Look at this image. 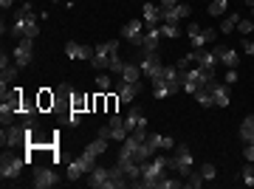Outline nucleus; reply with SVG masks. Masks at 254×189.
Here are the masks:
<instances>
[{
	"instance_id": "1",
	"label": "nucleus",
	"mask_w": 254,
	"mask_h": 189,
	"mask_svg": "<svg viewBox=\"0 0 254 189\" xmlns=\"http://www.w3.org/2000/svg\"><path fill=\"white\" fill-rule=\"evenodd\" d=\"M31 135H34V124L31 122H26L23 127L9 124V127L3 130V147H20V144H28Z\"/></svg>"
},
{
	"instance_id": "2",
	"label": "nucleus",
	"mask_w": 254,
	"mask_h": 189,
	"mask_svg": "<svg viewBox=\"0 0 254 189\" xmlns=\"http://www.w3.org/2000/svg\"><path fill=\"white\" fill-rule=\"evenodd\" d=\"M96 167V155L91 152V150H85L77 161H71L68 164V178L71 181H77V178H82V175H88L91 170Z\"/></svg>"
},
{
	"instance_id": "3",
	"label": "nucleus",
	"mask_w": 254,
	"mask_h": 189,
	"mask_svg": "<svg viewBox=\"0 0 254 189\" xmlns=\"http://www.w3.org/2000/svg\"><path fill=\"white\" fill-rule=\"evenodd\" d=\"M192 152H189L187 144H175V155H170V170L175 172H181V175H189V170H192Z\"/></svg>"
},
{
	"instance_id": "4",
	"label": "nucleus",
	"mask_w": 254,
	"mask_h": 189,
	"mask_svg": "<svg viewBox=\"0 0 254 189\" xmlns=\"http://www.w3.org/2000/svg\"><path fill=\"white\" fill-rule=\"evenodd\" d=\"M34 20V9H31V3H26L20 12H17V17H14V23L9 26V34H12L14 40H23L26 37V26Z\"/></svg>"
},
{
	"instance_id": "5",
	"label": "nucleus",
	"mask_w": 254,
	"mask_h": 189,
	"mask_svg": "<svg viewBox=\"0 0 254 189\" xmlns=\"http://www.w3.org/2000/svg\"><path fill=\"white\" fill-rule=\"evenodd\" d=\"M23 167H26V158L9 152V155H3V161H0V178H3V181H14V178H20Z\"/></svg>"
},
{
	"instance_id": "6",
	"label": "nucleus",
	"mask_w": 254,
	"mask_h": 189,
	"mask_svg": "<svg viewBox=\"0 0 254 189\" xmlns=\"http://www.w3.org/2000/svg\"><path fill=\"white\" fill-rule=\"evenodd\" d=\"M12 57H14V65H17V68H28V65H31V59H34V45H31V40H28V37L17 40Z\"/></svg>"
},
{
	"instance_id": "7",
	"label": "nucleus",
	"mask_w": 254,
	"mask_h": 189,
	"mask_svg": "<svg viewBox=\"0 0 254 189\" xmlns=\"http://www.w3.org/2000/svg\"><path fill=\"white\" fill-rule=\"evenodd\" d=\"M88 187H94V189H116V181L110 178V170H105V167H94V170L88 172Z\"/></svg>"
},
{
	"instance_id": "8",
	"label": "nucleus",
	"mask_w": 254,
	"mask_h": 189,
	"mask_svg": "<svg viewBox=\"0 0 254 189\" xmlns=\"http://www.w3.org/2000/svg\"><path fill=\"white\" fill-rule=\"evenodd\" d=\"M212 51H215L217 62H220L223 68H237L240 65V54H237L234 48H229V45H215Z\"/></svg>"
},
{
	"instance_id": "9",
	"label": "nucleus",
	"mask_w": 254,
	"mask_h": 189,
	"mask_svg": "<svg viewBox=\"0 0 254 189\" xmlns=\"http://www.w3.org/2000/svg\"><path fill=\"white\" fill-rule=\"evenodd\" d=\"M178 91H184V85H178V82H167L164 76L153 79V96H156V99H167V96L178 94Z\"/></svg>"
},
{
	"instance_id": "10",
	"label": "nucleus",
	"mask_w": 254,
	"mask_h": 189,
	"mask_svg": "<svg viewBox=\"0 0 254 189\" xmlns=\"http://www.w3.org/2000/svg\"><path fill=\"white\" fill-rule=\"evenodd\" d=\"M206 88H209V94H212V108H229V88L223 82L212 79Z\"/></svg>"
},
{
	"instance_id": "11",
	"label": "nucleus",
	"mask_w": 254,
	"mask_h": 189,
	"mask_svg": "<svg viewBox=\"0 0 254 189\" xmlns=\"http://www.w3.org/2000/svg\"><path fill=\"white\" fill-rule=\"evenodd\" d=\"M161 71H164V65H161L158 54H147L144 59H141V76H147V79H158Z\"/></svg>"
},
{
	"instance_id": "12",
	"label": "nucleus",
	"mask_w": 254,
	"mask_h": 189,
	"mask_svg": "<svg viewBox=\"0 0 254 189\" xmlns=\"http://www.w3.org/2000/svg\"><path fill=\"white\" fill-rule=\"evenodd\" d=\"M121 37L133 45H141V37H144V20H130L127 26L121 28Z\"/></svg>"
},
{
	"instance_id": "13",
	"label": "nucleus",
	"mask_w": 254,
	"mask_h": 189,
	"mask_svg": "<svg viewBox=\"0 0 254 189\" xmlns=\"http://www.w3.org/2000/svg\"><path fill=\"white\" fill-rule=\"evenodd\" d=\"M94 48H91V45H82V42H68L65 45V57L68 59H88V62H91V59H94Z\"/></svg>"
},
{
	"instance_id": "14",
	"label": "nucleus",
	"mask_w": 254,
	"mask_h": 189,
	"mask_svg": "<svg viewBox=\"0 0 254 189\" xmlns=\"http://www.w3.org/2000/svg\"><path fill=\"white\" fill-rule=\"evenodd\" d=\"M215 37H217V31L215 28H201L195 37H189V45H192V51H203L206 45H212Z\"/></svg>"
},
{
	"instance_id": "15",
	"label": "nucleus",
	"mask_w": 254,
	"mask_h": 189,
	"mask_svg": "<svg viewBox=\"0 0 254 189\" xmlns=\"http://www.w3.org/2000/svg\"><path fill=\"white\" fill-rule=\"evenodd\" d=\"M57 184H59V178H57V172L48 170V167H40V170L34 172V187L37 189H48V187H57Z\"/></svg>"
},
{
	"instance_id": "16",
	"label": "nucleus",
	"mask_w": 254,
	"mask_h": 189,
	"mask_svg": "<svg viewBox=\"0 0 254 189\" xmlns=\"http://www.w3.org/2000/svg\"><path fill=\"white\" fill-rule=\"evenodd\" d=\"M164 23V17H161V6L158 3H144V28H158Z\"/></svg>"
},
{
	"instance_id": "17",
	"label": "nucleus",
	"mask_w": 254,
	"mask_h": 189,
	"mask_svg": "<svg viewBox=\"0 0 254 189\" xmlns=\"http://www.w3.org/2000/svg\"><path fill=\"white\" fill-rule=\"evenodd\" d=\"M158 40H161V26L158 28H144L141 51H144V54H156V51H158Z\"/></svg>"
},
{
	"instance_id": "18",
	"label": "nucleus",
	"mask_w": 254,
	"mask_h": 189,
	"mask_svg": "<svg viewBox=\"0 0 254 189\" xmlns=\"http://www.w3.org/2000/svg\"><path fill=\"white\" fill-rule=\"evenodd\" d=\"M107 127H110V141H124V138H127V127H124V119H119V113H110V124H107Z\"/></svg>"
},
{
	"instance_id": "19",
	"label": "nucleus",
	"mask_w": 254,
	"mask_h": 189,
	"mask_svg": "<svg viewBox=\"0 0 254 189\" xmlns=\"http://www.w3.org/2000/svg\"><path fill=\"white\" fill-rule=\"evenodd\" d=\"M136 94H138V82H119V91H116V96H119L121 105H130L136 99Z\"/></svg>"
},
{
	"instance_id": "20",
	"label": "nucleus",
	"mask_w": 254,
	"mask_h": 189,
	"mask_svg": "<svg viewBox=\"0 0 254 189\" xmlns=\"http://www.w3.org/2000/svg\"><path fill=\"white\" fill-rule=\"evenodd\" d=\"M124 127H127V133H133V130H141V127H147V119L141 116V108H133L127 116H124Z\"/></svg>"
},
{
	"instance_id": "21",
	"label": "nucleus",
	"mask_w": 254,
	"mask_h": 189,
	"mask_svg": "<svg viewBox=\"0 0 254 189\" xmlns=\"http://www.w3.org/2000/svg\"><path fill=\"white\" fill-rule=\"evenodd\" d=\"M198 65H201L203 71H206V74L215 79V65H217V57H215V51H206V48H203L201 57H198Z\"/></svg>"
},
{
	"instance_id": "22",
	"label": "nucleus",
	"mask_w": 254,
	"mask_h": 189,
	"mask_svg": "<svg viewBox=\"0 0 254 189\" xmlns=\"http://www.w3.org/2000/svg\"><path fill=\"white\" fill-rule=\"evenodd\" d=\"M14 110H17V102H14V99H3V105H0V122H3V127L12 124Z\"/></svg>"
},
{
	"instance_id": "23",
	"label": "nucleus",
	"mask_w": 254,
	"mask_h": 189,
	"mask_svg": "<svg viewBox=\"0 0 254 189\" xmlns=\"http://www.w3.org/2000/svg\"><path fill=\"white\" fill-rule=\"evenodd\" d=\"M240 141H243V144H254V116H246V119H243Z\"/></svg>"
},
{
	"instance_id": "24",
	"label": "nucleus",
	"mask_w": 254,
	"mask_h": 189,
	"mask_svg": "<svg viewBox=\"0 0 254 189\" xmlns=\"http://www.w3.org/2000/svg\"><path fill=\"white\" fill-rule=\"evenodd\" d=\"M119 79H124V82H138V79H141V65L124 62V68H121V76H119Z\"/></svg>"
},
{
	"instance_id": "25",
	"label": "nucleus",
	"mask_w": 254,
	"mask_h": 189,
	"mask_svg": "<svg viewBox=\"0 0 254 189\" xmlns=\"http://www.w3.org/2000/svg\"><path fill=\"white\" fill-rule=\"evenodd\" d=\"M243 17L237 12H232L226 17V20H223V23H220V28H217V31H220V34H232V28H237V23H240Z\"/></svg>"
},
{
	"instance_id": "26",
	"label": "nucleus",
	"mask_w": 254,
	"mask_h": 189,
	"mask_svg": "<svg viewBox=\"0 0 254 189\" xmlns=\"http://www.w3.org/2000/svg\"><path fill=\"white\" fill-rule=\"evenodd\" d=\"M161 34L170 37V40H178L181 37V28H178V23H161Z\"/></svg>"
},
{
	"instance_id": "27",
	"label": "nucleus",
	"mask_w": 254,
	"mask_h": 189,
	"mask_svg": "<svg viewBox=\"0 0 254 189\" xmlns=\"http://www.w3.org/2000/svg\"><path fill=\"white\" fill-rule=\"evenodd\" d=\"M85 150H91L94 155H102V152L107 150V138H102V135H96V141H91V144H88Z\"/></svg>"
},
{
	"instance_id": "28",
	"label": "nucleus",
	"mask_w": 254,
	"mask_h": 189,
	"mask_svg": "<svg viewBox=\"0 0 254 189\" xmlns=\"http://www.w3.org/2000/svg\"><path fill=\"white\" fill-rule=\"evenodd\" d=\"M226 3H229V0H212V3H209V14H212V17H223Z\"/></svg>"
},
{
	"instance_id": "29",
	"label": "nucleus",
	"mask_w": 254,
	"mask_h": 189,
	"mask_svg": "<svg viewBox=\"0 0 254 189\" xmlns=\"http://www.w3.org/2000/svg\"><path fill=\"white\" fill-rule=\"evenodd\" d=\"M96 88H99V94H107L110 91V76L107 74H96Z\"/></svg>"
},
{
	"instance_id": "30",
	"label": "nucleus",
	"mask_w": 254,
	"mask_h": 189,
	"mask_svg": "<svg viewBox=\"0 0 254 189\" xmlns=\"http://www.w3.org/2000/svg\"><path fill=\"white\" fill-rule=\"evenodd\" d=\"M195 99H198V105L209 108V105H212V94H209V88H201V91L195 94Z\"/></svg>"
},
{
	"instance_id": "31",
	"label": "nucleus",
	"mask_w": 254,
	"mask_h": 189,
	"mask_svg": "<svg viewBox=\"0 0 254 189\" xmlns=\"http://www.w3.org/2000/svg\"><path fill=\"white\" fill-rule=\"evenodd\" d=\"M184 187H192V189L203 187V175H201V172H189V175H187V184H184Z\"/></svg>"
},
{
	"instance_id": "32",
	"label": "nucleus",
	"mask_w": 254,
	"mask_h": 189,
	"mask_svg": "<svg viewBox=\"0 0 254 189\" xmlns=\"http://www.w3.org/2000/svg\"><path fill=\"white\" fill-rule=\"evenodd\" d=\"M201 175H203V181H212V178L217 175V170H215V164H209V161L203 164V167H201Z\"/></svg>"
},
{
	"instance_id": "33",
	"label": "nucleus",
	"mask_w": 254,
	"mask_h": 189,
	"mask_svg": "<svg viewBox=\"0 0 254 189\" xmlns=\"http://www.w3.org/2000/svg\"><path fill=\"white\" fill-rule=\"evenodd\" d=\"M184 187V181H175V178H164L158 184V189H181Z\"/></svg>"
},
{
	"instance_id": "34",
	"label": "nucleus",
	"mask_w": 254,
	"mask_h": 189,
	"mask_svg": "<svg viewBox=\"0 0 254 189\" xmlns=\"http://www.w3.org/2000/svg\"><path fill=\"white\" fill-rule=\"evenodd\" d=\"M37 34H40V26H37V20H31V23L26 26V37H28V40H34Z\"/></svg>"
},
{
	"instance_id": "35",
	"label": "nucleus",
	"mask_w": 254,
	"mask_h": 189,
	"mask_svg": "<svg viewBox=\"0 0 254 189\" xmlns=\"http://www.w3.org/2000/svg\"><path fill=\"white\" fill-rule=\"evenodd\" d=\"M243 184H246V187H254V170L252 167H243Z\"/></svg>"
},
{
	"instance_id": "36",
	"label": "nucleus",
	"mask_w": 254,
	"mask_h": 189,
	"mask_svg": "<svg viewBox=\"0 0 254 189\" xmlns=\"http://www.w3.org/2000/svg\"><path fill=\"white\" fill-rule=\"evenodd\" d=\"M252 28H254V20H240V23H237V31H240V34H252Z\"/></svg>"
},
{
	"instance_id": "37",
	"label": "nucleus",
	"mask_w": 254,
	"mask_h": 189,
	"mask_svg": "<svg viewBox=\"0 0 254 189\" xmlns=\"http://www.w3.org/2000/svg\"><path fill=\"white\" fill-rule=\"evenodd\" d=\"M82 122V116H79V110L77 108H71V113H68V124H74V127H77V124Z\"/></svg>"
},
{
	"instance_id": "38",
	"label": "nucleus",
	"mask_w": 254,
	"mask_h": 189,
	"mask_svg": "<svg viewBox=\"0 0 254 189\" xmlns=\"http://www.w3.org/2000/svg\"><path fill=\"white\" fill-rule=\"evenodd\" d=\"M175 12H178V17L184 20V17H189V12H192V9H189V3H178V6H175Z\"/></svg>"
},
{
	"instance_id": "39",
	"label": "nucleus",
	"mask_w": 254,
	"mask_h": 189,
	"mask_svg": "<svg viewBox=\"0 0 254 189\" xmlns=\"http://www.w3.org/2000/svg\"><path fill=\"white\" fill-rule=\"evenodd\" d=\"M184 91H187V94H198V91H201V85H198V82H184Z\"/></svg>"
},
{
	"instance_id": "40",
	"label": "nucleus",
	"mask_w": 254,
	"mask_h": 189,
	"mask_svg": "<svg viewBox=\"0 0 254 189\" xmlns=\"http://www.w3.org/2000/svg\"><path fill=\"white\" fill-rule=\"evenodd\" d=\"M237 79H240V74H237L234 68H229V71H226V82H229V85H234Z\"/></svg>"
},
{
	"instance_id": "41",
	"label": "nucleus",
	"mask_w": 254,
	"mask_h": 189,
	"mask_svg": "<svg viewBox=\"0 0 254 189\" xmlns=\"http://www.w3.org/2000/svg\"><path fill=\"white\" fill-rule=\"evenodd\" d=\"M161 150H175V141L170 135H161Z\"/></svg>"
},
{
	"instance_id": "42",
	"label": "nucleus",
	"mask_w": 254,
	"mask_h": 189,
	"mask_svg": "<svg viewBox=\"0 0 254 189\" xmlns=\"http://www.w3.org/2000/svg\"><path fill=\"white\" fill-rule=\"evenodd\" d=\"M240 45H243V51H246L249 57H254V40H243Z\"/></svg>"
},
{
	"instance_id": "43",
	"label": "nucleus",
	"mask_w": 254,
	"mask_h": 189,
	"mask_svg": "<svg viewBox=\"0 0 254 189\" xmlns=\"http://www.w3.org/2000/svg\"><path fill=\"white\" fill-rule=\"evenodd\" d=\"M243 158H246V161H254V144H246V150H243Z\"/></svg>"
},
{
	"instance_id": "44",
	"label": "nucleus",
	"mask_w": 254,
	"mask_h": 189,
	"mask_svg": "<svg viewBox=\"0 0 254 189\" xmlns=\"http://www.w3.org/2000/svg\"><path fill=\"white\" fill-rule=\"evenodd\" d=\"M116 105H119V96H107V110H110V113L116 110Z\"/></svg>"
},
{
	"instance_id": "45",
	"label": "nucleus",
	"mask_w": 254,
	"mask_h": 189,
	"mask_svg": "<svg viewBox=\"0 0 254 189\" xmlns=\"http://www.w3.org/2000/svg\"><path fill=\"white\" fill-rule=\"evenodd\" d=\"M181 0H158V6L161 9H173V6H178Z\"/></svg>"
},
{
	"instance_id": "46",
	"label": "nucleus",
	"mask_w": 254,
	"mask_h": 189,
	"mask_svg": "<svg viewBox=\"0 0 254 189\" xmlns=\"http://www.w3.org/2000/svg\"><path fill=\"white\" fill-rule=\"evenodd\" d=\"M40 105H42V108H48V105H54V96L42 94V96H40Z\"/></svg>"
},
{
	"instance_id": "47",
	"label": "nucleus",
	"mask_w": 254,
	"mask_h": 189,
	"mask_svg": "<svg viewBox=\"0 0 254 189\" xmlns=\"http://www.w3.org/2000/svg\"><path fill=\"white\" fill-rule=\"evenodd\" d=\"M187 31H189V37H195V34L201 31V26H198V23H189V26H187Z\"/></svg>"
},
{
	"instance_id": "48",
	"label": "nucleus",
	"mask_w": 254,
	"mask_h": 189,
	"mask_svg": "<svg viewBox=\"0 0 254 189\" xmlns=\"http://www.w3.org/2000/svg\"><path fill=\"white\" fill-rule=\"evenodd\" d=\"M0 6H3V9H12V0H0Z\"/></svg>"
},
{
	"instance_id": "49",
	"label": "nucleus",
	"mask_w": 254,
	"mask_h": 189,
	"mask_svg": "<svg viewBox=\"0 0 254 189\" xmlns=\"http://www.w3.org/2000/svg\"><path fill=\"white\" fill-rule=\"evenodd\" d=\"M243 3H246V6L252 9V14H254V0H243Z\"/></svg>"
},
{
	"instance_id": "50",
	"label": "nucleus",
	"mask_w": 254,
	"mask_h": 189,
	"mask_svg": "<svg viewBox=\"0 0 254 189\" xmlns=\"http://www.w3.org/2000/svg\"><path fill=\"white\" fill-rule=\"evenodd\" d=\"M51 3H59V0H51Z\"/></svg>"
}]
</instances>
